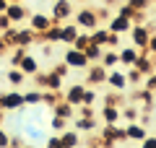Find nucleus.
Wrapping results in <instances>:
<instances>
[{"mask_svg": "<svg viewBox=\"0 0 156 148\" xmlns=\"http://www.w3.org/2000/svg\"><path fill=\"white\" fill-rule=\"evenodd\" d=\"M5 8H8V0H0V13H5Z\"/></svg>", "mask_w": 156, "mask_h": 148, "instance_id": "55", "label": "nucleus"}, {"mask_svg": "<svg viewBox=\"0 0 156 148\" xmlns=\"http://www.w3.org/2000/svg\"><path fill=\"white\" fill-rule=\"evenodd\" d=\"M5 16L11 18V23L21 26V23L29 18V8L23 5V3H8V8H5Z\"/></svg>", "mask_w": 156, "mask_h": 148, "instance_id": "8", "label": "nucleus"}, {"mask_svg": "<svg viewBox=\"0 0 156 148\" xmlns=\"http://www.w3.org/2000/svg\"><path fill=\"white\" fill-rule=\"evenodd\" d=\"M37 42H42V37H39L34 29H21L18 26V44H21V47H31V44H37Z\"/></svg>", "mask_w": 156, "mask_h": 148, "instance_id": "21", "label": "nucleus"}, {"mask_svg": "<svg viewBox=\"0 0 156 148\" xmlns=\"http://www.w3.org/2000/svg\"><path fill=\"white\" fill-rule=\"evenodd\" d=\"M125 78H128V86H138V83L143 81V73H140L138 68H128V73H125Z\"/></svg>", "mask_w": 156, "mask_h": 148, "instance_id": "35", "label": "nucleus"}, {"mask_svg": "<svg viewBox=\"0 0 156 148\" xmlns=\"http://www.w3.org/2000/svg\"><path fill=\"white\" fill-rule=\"evenodd\" d=\"M99 65H104L107 70L117 68V65H120V52H117V49H109V47H104V52H101V60H99Z\"/></svg>", "mask_w": 156, "mask_h": 148, "instance_id": "20", "label": "nucleus"}, {"mask_svg": "<svg viewBox=\"0 0 156 148\" xmlns=\"http://www.w3.org/2000/svg\"><path fill=\"white\" fill-rule=\"evenodd\" d=\"M101 140H109V143H125L128 138H125V127H120V122H104V127H101L99 132Z\"/></svg>", "mask_w": 156, "mask_h": 148, "instance_id": "3", "label": "nucleus"}, {"mask_svg": "<svg viewBox=\"0 0 156 148\" xmlns=\"http://www.w3.org/2000/svg\"><path fill=\"white\" fill-rule=\"evenodd\" d=\"M117 52H120V65L122 68H133L138 55H140L138 47H117Z\"/></svg>", "mask_w": 156, "mask_h": 148, "instance_id": "15", "label": "nucleus"}, {"mask_svg": "<svg viewBox=\"0 0 156 148\" xmlns=\"http://www.w3.org/2000/svg\"><path fill=\"white\" fill-rule=\"evenodd\" d=\"M154 135H156V132H154Z\"/></svg>", "mask_w": 156, "mask_h": 148, "instance_id": "63", "label": "nucleus"}, {"mask_svg": "<svg viewBox=\"0 0 156 148\" xmlns=\"http://www.w3.org/2000/svg\"><path fill=\"white\" fill-rule=\"evenodd\" d=\"M96 101H99V93L94 91V86H86V91H83V104H91V107H94Z\"/></svg>", "mask_w": 156, "mask_h": 148, "instance_id": "38", "label": "nucleus"}, {"mask_svg": "<svg viewBox=\"0 0 156 148\" xmlns=\"http://www.w3.org/2000/svg\"><path fill=\"white\" fill-rule=\"evenodd\" d=\"M89 44H91V34H89V31H81V34L76 37V42L70 44V47H76V49H86Z\"/></svg>", "mask_w": 156, "mask_h": 148, "instance_id": "36", "label": "nucleus"}, {"mask_svg": "<svg viewBox=\"0 0 156 148\" xmlns=\"http://www.w3.org/2000/svg\"><path fill=\"white\" fill-rule=\"evenodd\" d=\"M138 146H140V148H156V135H154V132H148V135H146Z\"/></svg>", "mask_w": 156, "mask_h": 148, "instance_id": "46", "label": "nucleus"}, {"mask_svg": "<svg viewBox=\"0 0 156 148\" xmlns=\"http://www.w3.org/2000/svg\"><path fill=\"white\" fill-rule=\"evenodd\" d=\"M120 37H122V34L109 31V37H107V47H109V49H117V47H120Z\"/></svg>", "mask_w": 156, "mask_h": 148, "instance_id": "45", "label": "nucleus"}, {"mask_svg": "<svg viewBox=\"0 0 156 148\" xmlns=\"http://www.w3.org/2000/svg\"><path fill=\"white\" fill-rule=\"evenodd\" d=\"M52 26V16L47 13H29V29H34L37 34H44Z\"/></svg>", "mask_w": 156, "mask_h": 148, "instance_id": "11", "label": "nucleus"}, {"mask_svg": "<svg viewBox=\"0 0 156 148\" xmlns=\"http://www.w3.org/2000/svg\"><path fill=\"white\" fill-rule=\"evenodd\" d=\"M83 91H86L83 83H73V86L62 93V99H65L68 104H73V107H81L83 104Z\"/></svg>", "mask_w": 156, "mask_h": 148, "instance_id": "13", "label": "nucleus"}, {"mask_svg": "<svg viewBox=\"0 0 156 148\" xmlns=\"http://www.w3.org/2000/svg\"><path fill=\"white\" fill-rule=\"evenodd\" d=\"M29 52V47H21V44H16V47H11V52H8V65L11 68H18V62L23 60V55Z\"/></svg>", "mask_w": 156, "mask_h": 148, "instance_id": "27", "label": "nucleus"}, {"mask_svg": "<svg viewBox=\"0 0 156 148\" xmlns=\"http://www.w3.org/2000/svg\"><path fill=\"white\" fill-rule=\"evenodd\" d=\"M5 81L11 83V88H21L23 81H26V76L21 73V68H11V70L5 73Z\"/></svg>", "mask_w": 156, "mask_h": 148, "instance_id": "28", "label": "nucleus"}, {"mask_svg": "<svg viewBox=\"0 0 156 148\" xmlns=\"http://www.w3.org/2000/svg\"><path fill=\"white\" fill-rule=\"evenodd\" d=\"M0 34H3V39H5L11 47H16V44H18V26H16V23H11L5 31H0Z\"/></svg>", "mask_w": 156, "mask_h": 148, "instance_id": "33", "label": "nucleus"}, {"mask_svg": "<svg viewBox=\"0 0 156 148\" xmlns=\"http://www.w3.org/2000/svg\"><path fill=\"white\" fill-rule=\"evenodd\" d=\"M91 148H96V143H91Z\"/></svg>", "mask_w": 156, "mask_h": 148, "instance_id": "60", "label": "nucleus"}, {"mask_svg": "<svg viewBox=\"0 0 156 148\" xmlns=\"http://www.w3.org/2000/svg\"><path fill=\"white\" fill-rule=\"evenodd\" d=\"M8 140H11V135H8V132L0 127V148H5V146H8Z\"/></svg>", "mask_w": 156, "mask_h": 148, "instance_id": "54", "label": "nucleus"}, {"mask_svg": "<svg viewBox=\"0 0 156 148\" xmlns=\"http://www.w3.org/2000/svg\"><path fill=\"white\" fill-rule=\"evenodd\" d=\"M120 117H122L125 122H138L140 120V107L133 104V101H125V104L120 107Z\"/></svg>", "mask_w": 156, "mask_h": 148, "instance_id": "18", "label": "nucleus"}, {"mask_svg": "<svg viewBox=\"0 0 156 148\" xmlns=\"http://www.w3.org/2000/svg\"><path fill=\"white\" fill-rule=\"evenodd\" d=\"M21 148H34V146H26V143H23V146H21Z\"/></svg>", "mask_w": 156, "mask_h": 148, "instance_id": "59", "label": "nucleus"}, {"mask_svg": "<svg viewBox=\"0 0 156 148\" xmlns=\"http://www.w3.org/2000/svg\"><path fill=\"white\" fill-rule=\"evenodd\" d=\"M89 34H91V44L107 47V37H109V29H107V26H101V23H99V26H94Z\"/></svg>", "mask_w": 156, "mask_h": 148, "instance_id": "25", "label": "nucleus"}, {"mask_svg": "<svg viewBox=\"0 0 156 148\" xmlns=\"http://www.w3.org/2000/svg\"><path fill=\"white\" fill-rule=\"evenodd\" d=\"M62 60L70 65V70H86V68L91 65V62L86 60L83 49H76V47H68V49H65V55H62Z\"/></svg>", "mask_w": 156, "mask_h": 148, "instance_id": "4", "label": "nucleus"}, {"mask_svg": "<svg viewBox=\"0 0 156 148\" xmlns=\"http://www.w3.org/2000/svg\"><path fill=\"white\" fill-rule=\"evenodd\" d=\"M42 37V42H50V44H57L60 42V23H52L50 29H47L44 34H39Z\"/></svg>", "mask_w": 156, "mask_h": 148, "instance_id": "31", "label": "nucleus"}, {"mask_svg": "<svg viewBox=\"0 0 156 148\" xmlns=\"http://www.w3.org/2000/svg\"><path fill=\"white\" fill-rule=\"evenodd\" d=\"M99 117H101V122H120L122 120L120 117V107H115V104H104L101 112H99Z\"/></svg>", "mask_w": 156, "mask_h": 148, "instance_id": "24", "label": "nucleus"}, {"mask_svg": "<svg viewBox=\"0 0 156 148\" xmlns=\"http://www.w3.org/2000/svg\"><path fill=\"white\" fill-rule=\"evenodd\" d=\"M52 73H57L60 78H65L68 73H70V65H68L65 60H62V62H55V65H52Z\"/></svg>", "mask_w": 156, "mask_h": 148, "instance_id": "43", "label": "nucleus"}, {"mask_svg": "<svg viewBox=\"0 0 156 148\" xmlns=\"http://www.w3.org/2000/svg\"><path fill=\"white\" fill-rule=\"evenodd\" d=\"M31 81H34V86H37V88H44L47 86V70H37L31 76Z\"/></svg>", "mask_w": 156, "mask_h": 148, "instance_id": "39", "label": "nucleus"}, {"mask_svg": "<svg viewBox=\"0 0 156 148\" xmlns=\"http://www.w3.org/2000/svg\"><path fill=\"white\" fill-rule=\"evenodd\" d=\"M96 13H99V21H109V16H112V13L107 11V5L104 8H96Z\"/></svg>", "mask_w": 156, "mask_h": 148, "instance_id": "52", "label": "nucleus"}, {"mask_svg": "<svg viewBox=\"0 0 156 148\" xmlns=\"http://www.w3.org/2000/svg\"><path fill=\"white\" fill-rule=\"evenodd\" d=\"M68 125H70V120H65V117H57V115H52V127H55L57 132H62Z\"/></svg>", "mask_w": 156, "mask_h": 148, "instance_id": "42", "label": "nucleus"}, {"mask_svg": "<svg viewBox=\"0 0 156 148\" xmlns=\"http://www.w3.org/2000/svg\"><path fill=\"white\" fill-rule=\"evenodd\" d=\"M128 99L122 96V91H115V93H107L104 96V104H115V107H122Z\"/></svg>", "mask_w": 156, "mask_h": 148, "instance_id": "37", "label": "nucleus"}, {"mask_svg": "<svg viewBox=\"0 0 156 148\" xmlns=\"http://www.w3.org/2000/svg\"><path fill=\"white\" fill-rule=\"evenodd\" d=\"M154 13H156V8H154Z\"/></svg>", "mask_w": 156, "mask_h": 148, "instance_id": "62", "label": "nucleus"}, {"mask_svg": "<svg viewBox=\"0 0 156 148\" xmlns=\"http://www.w3.org/2000/svg\"><path fill=\"white\" fill-rule=\"evenodd\" d=\"M133 68H138L143 76H148V73H154L156 70V62H154V55H148V52H143L140 49V55H138V60H135V65Z\"/></svg>", "mask_w": 156, "mask_h": 148, "instance_id": "16", "label": "nucleus"}, {"mask_svg": "<svg viewBox=\"0 0 156 148\" xmlns=\"http://www.w3.org/2000/svg\"><path fill=\"white\" fill-rule=\"evenodd\" d=\"M101 52H104V47H99V44H89V47L83 49V55H86V60L94 65V62H99L101 60Z\"/></svg>", "mask_w": 156, "mask_h": 148, "instance_id": "30", "label": "nucleus"}, {"mask_svg": "<svg viewBox=\"0 0 156 148\" xmlns=\"http://www.w3.org/2000/svg\"><path fill=\"white\" fill-rule=\"evenodd\" d=\"M44 148H62L60 135H52V138H47V146H44Z\"/></svg>", "mask_w": 156, "mask_h": 148, "instance_id": "49", "label": "nucleus"}, {"mask_svg": "<svg viewBox=\"0 0 156 148\" xmlns=\"http://www.w3.org/2000/svg\"><path fill=\"white\" fill-rule=\"evenodd\" d=\"M78 34H81V29H78L76 23H68V21L60 23V42H62V44H68V47H70V44L76 42Z\"/></svg>", "mask_w": 156, "mask_h": 148, "instance_id": "17", "label": "nucleus"}, {"mask_svg": "<svg viewBox=\"0 0 156 148\" xmlns=\"http://www.w3.org/2000/svg\"><path fill=\"white\" fill-rule=\"evenodd\" d=\"M60 140H62V148H78L81 135H78V130L73 127V130H62L60 132Z\"/></svg>", "mask_w": 156, "mask_h": 148, "instance_id": "26", "label": "nucleus"}, {"mask_svg": "<svg viewBox=\"0 0 156 148\" xmlns=\"http://www.w3.org/2000/svg\"><path fill=\"white\" fill-rule=\"evenodd\" d=\"M8 49H11V44H8L5 39H3V34H0V57H5V55H8Z\"/></svg>", "mask_w": 156, "mask_h": 148, "instance_id": "51", "label": "nucleus"}, {"mask_svg": "<svg viewBox=\"0 0 156 148\" xmlns=\"http://www.w3.org/2000/svg\"><path fill=\"white\" fill-rule=\"evenodd\" d=\"M146 135H148V130H146L143 122H128V125H125V138H128V140L140 143Z\"/></svg>", "mask_w": 156, "mask_h": 148, "instance_id": "14", "label": "nucleus"}, {"mask_svg": "<svg viewBox=\"0 0 156 148\" xmlns=\"http://www.w3.org/2000/svg\"><path fill=\"white\" fill-rule=\"evenodd\" d=\"M44 88H52V91H60V88H62V78L57 76V73L47 70V86H44Z\"/></svg>", "mask_w": 156, "mask_h": 148, "instance_id": "34", "label": "nucleus"}, {"mask_svg": "<svg viewBox=\"0 0 156 148\" xmlns=\"http://www.w3.org/2000/svg\"><path fill=\"white\" fill-rule=\"evenodd\" d=\"M146 78V86L143 88H148V91H156V70L154 73H148V76H143Z\"/></svg>", "mask_w": 156, "mask_h": 148, "instance_id": "47", "label": "nucleus"}, {"mask_svg": "<svg viewBox=\"0 0 156 148\" xmlns=\"http://www.w3.org/2000/svg\"><path fill=\"white\" fill-rule=\"evenodd\" d=\"M76 117H96V112L91 104H81V107H76Z\"/></svg>", "mask_w": 156, "mask_h": 148, "instance_id": "40", "label": "nucleus"}, {"mask_svg": "<svg viewBox=\"0 0 156 148\" xmlns=\"http://www.w3.org/2000/svg\"><path fill=\"white\" fill-rule=\"evenodd\" d=\"M73 11H76L73 0H52V23H65L68 18H73Z\"/></svg>", "mask_w": 156, "mask_h": 148, "instance_id": "2", "label": "nucleus"}, {"mask_svg": "<svg viewBox=\"0 0 156 148\" xmlns=\"http://www.w3.org/2000/svg\"><path fill=\"white\" fill-rule=\"evenodd\" d=\"M42 104V88H34V91L23 93V107H37Z\"/></svg>", "mask_w": 156, "mask_h": 148, "instance_id": "32", "label": "nucleus"}, {"mask_svg": "<svg viewBox=\"0 0 156 148\" xmlns=\"http://www.w3.org/2000/svg\"><path fill=\"white\" fill-rule=\"evenodd\" d=\"M130 8H135V11H148L151 8V0H125Z\"/></svg>", "mask_w": 156, "mask_h": 148, "instance_id": "44", "label": "nucleus"}, {"mask_svg": "<svg viewBox=\"0 0 156 148\" xmlns=\"http://www.w3.org/2000/svg\"><path fill=\"white\" fill-rule=\"evenodd\" d=\"M3 109H5V112L23 109V93L18 91V88H13V91H3Z\"/></svg>", "mask_w": 156, "mask_h": 148, "instance_id": "7", "label": "nucleus"}, {"mask_svg": "<svg viewBox=\"0 0 156 148\" xmlns=\"http://www.w3.org/2000/svg\"><path fill=\"white\" fill-rule=\"evenodd\" d=\"M128 101L138 104V107H140V112H151V107H154L156 96H154V91H148V88H140V91H133V93H130Z\"/></svg>", "mask_w": 156, "mask_h": 148, "instance_id": "5", "label": "nucleus"}, {"mask_svg": "<svg viewBox=\"0 0 156 148\" xmlns=\"http://www.w3.org/2000/svg\"><path fill=\"white\" fill-rule=\"evenodd\" d=\"M117 13H120V16H128L130 21H133V18H135V13H138V11H135V8H130L128 3H120V5H117Z\"/></svg>", "mask_w": 156, "mask_h": 148, "instance_id": "41", "label": "nucleus"}, {"mask_svg": "<svg viewBox=\"0 0 156 148\" xmlns=\"http://www.w3.org/2000/svg\"><path fill=\"white\" fill-rule=\"evenodd\" d=\"M23 146V138L21 135H11V140H8V148H21Z\"/></svg>", "mask_w": 156, "mask_h": 148, "instance_id": "50", "label": "nucleus"}, {"mask_svg": "<svg viewBox=\"0 0 156 148\" xmlns=\"http://www.w3.org/2000/svg\"><path fill=\"white\" fill-rule=\"evenodd\" d=\"M18 68H21V73H23L26 78H31L34 73L39 70V60H37L34 55H29V52H26V55H23V60L18 62Z\"/></svg>", "mask_w": 156, "mask_h": 148, "instance_id": "19", "label": "nucleus"}, {"mask_svg": "<svg viewBox=\"0 0 156 148\" xmlns=\"http://www.w3.org/2000/svg\"><path fill=\"white\" fill-rule=\"evenodd\" d=\"M81 3H86V0H81Z\"/></svg>", "mask_w": 156, "mask_h": 148, "instance_id": "61", "label": "nucleus"}, {"mask_svg": "<svg viewBox=\"0 0 156 148\" xmlns=\"http://www.w3.org/2000/svg\"><path fill=\"white\" fill-rule=\"evenodd\" d=\"M60 99H62V93H60V91H52V88H42V104H47L50 109L57 104V101H60Z\"/></svg>", "mask_w": 156, "mask_h": 148, "instance_id": "29", "label": "nucleus"}, {"mask_svg": "<svg viewBox=\"0 0 156 148\" xmlns=\"http://www.w3.org/2000/svg\"><path fill=\"white\" fill-rule=\"evenodd\" d=\"M104 3H107V8H109V5H112V3H115V0H104Z\"/></svg>", "mask_w": 156, "mask_h": 148, "instance_id": "57", "label": "nucleus"}, {"mask_svg": "<svg viewBox=\"0 0 156 148\" xmlns=\"http://www.w3.org/2000/svg\"><path fill=\"white\" fill-rule=\"evenodd\" d=\"M8 3H23V0H8Z\"/></svg>", "mask_w": 156, "mask_h": 148, "instance_id": "58", "label": "nucleus"}, {"mask_svg": "<svg viewBox=\"0 0 156 148\" xmlns=\"http://www.w3.org/2000/svg\"><path fill=\"white\" fill-rule=\"evenodd\" d=\"M52 115H57V117H65V120H73L76 117V107L73 104H68L65 99H60L55 107H52Z\"/></svg>", "mask_w": 156, "mask_h": 148, "instance_id": "23", "label": "nucleus"}, {"mask_svg": "<svg viewBox=\"0 0 156 148\" xmlns=\"http://www.w3.org/2000/svg\"><path fill=\"white\" fill-rule=\"evenodd\" d=\"M8 26H11V18H8L5 13H0V31H5Z\"/></svg>", "mask_w": 156, "mask_h": 148, "instance_id": "53", "label": "nucleus"}, {"mask_svg": "<svg viewBox=\"0 0 156 148\" xmlns=\"http://www.w3.org/2000/svg\"><path fill=\"white\" fill-rule=\"evenodd\" d=\"M143 52H148V55H156V31L148 37V44H146V49H143Z\"/></svg>", "mask_w": 156, "mask_h": 148, "instance_id": "48", "label": "nucleus"}, {"mask_svg": "<svg viewBox=\"0 0 156 148\" xmlns=\"http://www.w3.org/2000/svg\"><path fill=\"white\" fill-rule=\"evenodd\" d=\"M104 81H107V68L104 65H99V62H94V65H89L86 68V86H104Z\"/></svg>", "mask_w": 156, "mask_h": 148, "instance_id": "6", "label": "nucleus"}, {"mask_svg": "<svg viewBox=\"0 0 156 148\" xmlns=\"http://www.w3.org/2000/svg\"><path fill=\"white\" fill-rule=\"evenodd\" d=\"M73 23H76L78 29H86V31H91L94 26H99V13H96V8H89V5H78L76 11H73Z\"/></svg>", "mask_w": 156, "mask_h": 148, "instance_id": "1", "label": "nucleus"}, {"mask_svg": "<svg viewBox=\"0 0 156 148\" xmlns=\"http://www.w3.org/2000/svg\"><path fill=\"white\" fill-rule=\"evenodd\" d=\"M107 86H112L115 88V91H125V88H128V78H125V70H115V68H112V70H107Z\"/></svg>", "mask_w": 156, "mask_h": 148, "instance_id": "12", "label": "nucleus"}, {"mask_svg": "<svg viewBox=\"0 0 156 148\" xmlns=\"http://www.w3.org/2000/svg\"><path fill=\"white\" fill-rule=\"evenodd\" d=\"M70 125L76 127L78 132H89V130L96 132V117H73Z\"/></svg>", "mask_w": 156, "mask_h": 148, "instance_id": "22", "label": "nucleus"}, {"mask_svg": "<svg viewBox=\"0 0 156 148\" xmlns=\"http://www.w3.org/2000/svg\"><path fill=\"white\" fill-rule=\"evenodd\" d=\"M148 37H151V31H148V26H146V23H133V29H130L133 47L146 49V44H148Z\"/></svg>", "mask_w": 156, "mask_h": 148, "instance_id": "9", "label": "nucleus"}, {"mask_svg": "<svg viewBox=\"0 0 156 148\" xmlns=\"http://www.w3.org/2000/svg\"><path fill=\"white\" fill-rule=\"evenodd\" d=\"M3 122H5V109H0V127H3Z\"/></svg>", "mask_w": 156, "mask_h": 148, "instance_id": "56", "label": "nucleus"}, {"mask_svg": "<svg viewBox=\"0 0 156 148\" xmlns=\"http://www.w3.org/2000/svg\"><path fill=\"white\" fill-rule=\"evenodd\" d=\"M107 29L115 34H128L130 29H133V21H130L128 16H120V13H115V16H109V21H107Z\"/></svg>", "mask_w": 156, "mask_h": 148, "instance_id": "10", "label": "nucleus"}]
</instances>
